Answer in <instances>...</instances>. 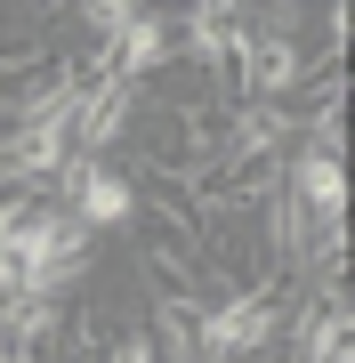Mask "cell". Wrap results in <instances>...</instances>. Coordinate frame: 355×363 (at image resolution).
I'll use <instances>...</instances> for the list:
<instances>
[{
  "instance_id": "cell-1",
  "label": "cell",
  "mask_w": 355,
  "mask_h": 363,
  "mask_svg": "<svg viewBox=\"0 0 355 363\" xmlns=\"http://www.w3.org/2000/svg\"><path fill=\"white\" fill-rule=\"evenodd\" d=\"M49 194L65 202V210H73V218L89 226V234H106V226L121 234V226H137V210H145L137 178H130V169H121L113 154H73L65 169H57V186H49Z\"/></svg>"
},
{
  "instance_id": "cell-2",
  "label": "cell",
  "mask_w": 355,
  "mask_h": 363,
  "mask_svg": "<svg viewBox=\"0 0 355 363\" xmlns=\"http://www.w3.org/2000/svg\"><path fill=\"white\" fill-rule=\"evenodd\" d=\"M16 355H25V347H16V331L0 323V363H16Z\"/></svg>"
}]
</instances>
